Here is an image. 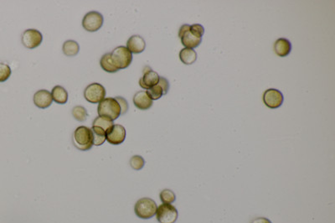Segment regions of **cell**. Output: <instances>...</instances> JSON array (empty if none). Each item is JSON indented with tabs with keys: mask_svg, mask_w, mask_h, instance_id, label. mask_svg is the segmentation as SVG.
<instances>
[{
	"mask_svg": "<svg viewBox=\"0 0 335 223\" xmlns=\"http://www.w3.org/2000/svg\"><path fill=\"white\" fill-rule=\"evenodd\" d=\"M126 47L132 52V54H139L146 48V42L142 36L135 35L128 39Z\"/></svg>",
	"mask_w": 335,
	"mask_h": 223,
	"instance_id": "obj_14",
	"label": "cell"
},
{
	"mask_svg": "<svg viewBox=\"0 0 335 223\" xmlns=\"http://www.w3.org/2000/svg\"><path fill=\"white\" fill-rule=\"evenodd\" d=\"M189 25H182L179 31H178V37L181 40L182 45L184 46V48H189V49H195L199 47L202 39L198 38L194 36L192 33L189 31Z\"/></svg>",
	"mask_w": 335,
	"mask_h": 223,
	"instance_id": "obj_9",
	"label": "cell"
},
{
	"mask_svg": "<svg viewBox=\"0 0 335 223\" xmlns=\"http://www.w3.org/2000/svg\"><path fill=\"white\" fill-rule=\"evenodd\" d=\"M33 101L35 106L39 109H46L49 108L53 103V98H52V93H50L47 90H39L36 92L33 98Z\"/></svg>",
	"mask_w": 335,
	"mask_h": 223,
	"instance_id": "obj_13",
	"label": "cell"
},
{
	"mask_svg": "<svg viewBox=\"0 0 335 223\" xmlns=\"http://www.w3.org/2000/svg\"><path fill=\"white\" fill-rule=\"evenodd\" d=\"M53 101L58 104H65L68 101V93L61 86H56L52 91Z\"/></svg>",
	"mask_w": 335,
	"mask_h": 223,
	"instance_id": "obj_18",
	"label": "cell"
},
{
	"mask_svg": "<svg viewBox=\"0 0 335 223\" xmlns=\"http://www.w3.org/2000/svg\"><path fill=\"white\" fill-rule=\"evenodd\" d=\"M71 113H72L74 118L79 122H85L88 117V112H87V109L82 106L74 107Z\"/></svg>",
	"mask_w": 335,
	"mask_h": 223,
	"instance_id": "obj_22",
	"label": "cell"
},
{
	"mask_svg": "<svg viewBox=\"0 0 335 223\" xmlns=\"http://www.w3.org/2000/svg\"><path fill=\"white\" fill-rule=\"evenodd\" d=\"M72 142L75 147L81 151H87L93 146V133L92 128L80 126L74 131Z\"/></svg>",
	"mask_w": 335,
	"mask_h": 223,
	"instance_id": "obj_1",
	"label": "cell"
},
{
	"mask_svg": "<svg viewBox=\"0 0 335 223\" xmlns=\"http://www.w3.org/2000/svg\"><path fill=\"white\" fill-rule=\"evenodd\" d=\"M160 76L156 71H153L151 68L148 67V70L144 69L143 75L139 80L140 87L145 90H148L150 87L156 86L160 82Z\"/></svg>",
	"mask_w": 335,
	"mask_h": 223,
	"instance_id": "obj_12",
	"label": "cell"
},
{
	"mask_svg": "<svg viewBox=\"0 0 335 223\" xmlns=\"http://www.w3.org/2000/svg\"><path fill=\"white\" fill-rule=\"evenodd\" d=\"M101 67L103 70L109 72V73H115L117 71H120L116 65H115L112 57L111 53H107V54L103 55L100 60Z\"/></svg>",
	"mask_w": 335,
	"mask_h": 223,
	"instance_id": "obj_17",
	"label": "cell"
},
{
	"mask_svg": "<svg viewBox=\"0 0 335 223\" xmlns=\"http://www.w3.org/2000/svg\"><path fill=\"white\" fill-rule=\"evenodd\" d=\"M115 98H116V101L118 102L120 108H121V115H124L125 113H127L128 109H129L127 100L122 97H115Z\"/></svg>",
	"mask_w": 335,
	"mask_h": 223,
	"instance_id": "obj_28",
	"label": "cell"
},
{
	"mask_svg": "<svg viewBox=\"0 0 335 223\" xmlns=\"http://www.w3.org/2000/svg\"><path fill=\"white\" fill-rule=\"evenodd\" d=\"M98 112L99 116L109 117L114 121L121 116V108L116 98H107L98 104Z\"/></svg>",
	"mask_w": 335,
	"mask_h": 223,
	"instance_id": "obj_2",
	"label": "cell"
},
{
	"mask_svg": "<svg viewBox=\"0 0 335 223\" xmlns=\"http://www.w3.org/2000/svg\"><path fill=\"white\" fill-rule=\"evenodd\" d=\"M133 104L140 110H148L153 106V100L147 94L146 91H139L133 97Z\"/></svg>",
	"mask_w": 335,
	"mask_h": 223,
	"instance_id": "obj_15",
	"label": "cell"
},
{
	"mask_svg": "<svg viewBox=\"0 0 335 223\" xmlns=\"http://www.w3.org/2000/svg\"><path fill=\"white\" fill-rule=\"evenodd\" d=\"M160 200L164 204H172L176 201V196L173 191L169 189H165L160 192Z\"/></svg>",
	"mask_w": 335,
	"mask_h": 223,
	"instance_id": "obj_23",
	"label": "cell"
},
{
	"mask_svg": "<svg viewBox=\"0 0 335 223\" xmlns=\"http://www.w3.org/2000/svg\"><path fill=\"white\" fill-rule=\"evenodd\" d=\"M156 217L160 223H175L178 220V213L173 205L163 203L158 207Z\"/></svg>",
	"mask_w": 335,
	"mask_h": 223,
	"instance_id": "obj_7",
	"label": "cell"
},
{
	"mask_svg": "<svg viewBox=\"0 0 335 223\" xmlns=\"http://www.w3.org/2000/svg\"><path fill=\"white\" fill-rule=\"evenodd\" d=\"M10 66L6 63L0 62V82H4L10 77Z\"/></svg>",
	"mask_w": 335,
	"mask_h": 223,
	"instance_id": "obj_26",
	"label": "cell"
},
{
	"mask_svg": "<svg viewBox=\"0 0 335 223\" xmlns=\"http://www.w3.org/2000/svg\"><path fill=\"white\" fill-rule=\"evenodd\" d=\"M158 84L162 87L163 90H164V94L166 95L168 93V90H169V82H168V81L165 77H164V76H160V82H159Z\"/></svg>",
	"mask_w": 335,
	"mask_h": 223,
	"instance_id": "obj_29",
	"label": "cell"
},
{
	"mask_svg": "<svg viewBox=\"0 0 335 223\" xmlns=\"http://www.w3.org/2000/svg\"><path fill=\"white\" fill-rule=\"evenodd\" d=\"M145 165L144 159L140 155H134L130 159V166L134 170H140Z\"/></svg>",
	"mask_w": 335,
	"mask_h": 223,
	"instance_id": "obj_25",
	"label": "cell"
},
{
	"mask_svg": "<svg viewBox=\"0 0 335 223\" xmlns=\"http://www.w3.org/2000/svg\"><path fill=\"white\" fill-rule=\"evenodd\" d=\"M111 54L112 60L119 70L127 68L133 61V54L126 47H116Z\"/></svg>",
	"mask_w": 335,
	"mask_h": 223,
	"instance_id": "obj_4",
	"label": "cell"
},
{
	"mask_svg": "<svg viewBox=\"0 0 335 223\" xmlns=\"http://www.w3.org/2000/svg\"><path fill=\"white\" fill-rule=\"evenodd\" d=\"M146 93L153 101L159 100L160 98H162L163 96L165 95L162 87H160L159 84L149 88L148 90H146Z\"/></svg>",
	"mask_w": 335,
	"mask_h": 223,
	"instance_id": "obj_24",
	"label": "cell"
},
{
	"mask_svg": "<svg viewBox=\"0 0 335 223\" xmlns=\"http://www.w3.org/2000/svg\"><path fill=\"white\" fill-rule=\"evenodd\" d=\"M251 223H273L269 219L266 218H257L251 221Z\"/></svg>",
	"mask_w": 335,
	"mask_h": 223,
	"instance_id": "obj_30",
	"label": "cell"
},
{
	"mask_svg": "<svg viewBox=\"0 0 335 223\" xmlns=\"http://www.w3.org/2000/svg\"><path fill=\"white\" fill-rule=\"evenodd\" d=\"M126 139V129L120 124H114L106 133V140L112 145L122 144Z\"/></svg>",
	"mask_w": 335,
	"mask_h": 223,
	"instance_id": "obj_11",
	"label": "cell"
},
{
	"mask_svg": "<svg viewBox=\"0 0 335 223\" xmlns=\"http://www.w3.org/2000/svg\"><path fill=\"white\" fill-rule=\"evenodd\" d=\"M106 94L105 87L98 82L88 85L84 90L85 99L93 104H100L103 99H105Z\"/></svg>",
	"mask_w": 335,
	"mask_h": 223,
	"instance_id": "obj_5",
	"label": "cell"
},
{
	"mask_svg": "<svg viewBox=\"0 0 335 223\" xmlns=\"http://www.w3.org/2000/svg\"><path fill=\"white\" fill-rule=\"evenodd\" d=\"M189 31L198 38L202 39V36L205 34V28L200 24H194L189 26Z\"/></svg>",
	"mask_w": 335,
	"mask_h": 223,
	"instance_id": "obj_27",
	"label": "cell"
},
{
	"mask_svg": "<svg viewBox=\"0 0 335 223\" xmlns=\"http://www.w3.org/2000/svg\"><path fill=\"white\" fill-rule=\"evenodd\" d=\"M62 52L66 56L69 57H73L78 55L80 52V46L79 44L75 41H66L63 44Z\"/></svg>",
	"mask_w": 335,
	"mask_h": 223,
	"instance_id": "obj_20",
	"label": "cell"
},
{
	"mask_svg": "<svg viewBox=\"0 0 335 223\" xmlns=\"http://www.w3.org/2000/svg\"><path fill=\"white\" fill-rule=\"evenodd\" d=\"M283 101V94L275 88L268 89L263 94V103L269 109H279L282 105Z\"/></svg>",
	"mask_w": 335,
	"mask_h": 223,
	"instance_id": "obj_10",
	"label": "cell"
},
{
	"mask_svg": "<svg viewBox=\"0 0 335 223\" xmlns=\"http://www.w3.org/2000/svg\"><path fill=\"white\" fill-rule=\"evenodd\" d=\"M43 41V36L38 30L29 29L22 34L21 41L24 47L33 50L41 46Z\"/></svg>",
	"mask_w": 335,
	"mask_h": 223,
	"instance_id": "obj_8",
	"label": "cell"
},
{
	"mask_svg": "<svg viewBox=\"0 0 335 223\" xmlns=\"http://www.w3.org/2000/svg\"><path fill=\"white\" fill-rule=\"evenodd\" d=\"M274 51L280 57H286L292 51V44L287 39H279L274 44Z\"/></svg>",
	"mask_w": 335,
	"mask_h": 223,
	"instance_id": "obj_16",
	"label": "cell"
},
{
	"mask_svg": "<svg viewBox=\"0 0 335 223\" xmlns=\"http://www.w3.org/2000/svg\"><path fill=\"white\" fill-rule=\"evenodd\" d=\"M114 125L113 121L110 119L109 117H103V116H99L95 118L92 123L93 127H98V128H102L103 130L105 131L106 133L108 132L109 128H112Z\"/></svg>",
	"mask_w": 335,
	"mask_h": 223,
	"instance_id": "obj_21",
	"label": "cell"
},
{
	"mask_svg": "<svg viewBox=\"0 0 335 223\" xmlns=\"http://www.w3.org/2000/svg\"><path fill=\"white\" fill-rule=\"evenodd\" d=\"M179 59L185 65H192L197 60V53L194 49L184 48L179 52Z\"/></svg>",
	"mask_w": 335,
	"mask_h": 223,
	"instance_id": "obj_19",
	"label": "cell"
},
{
	"mask_svg": "<svg viewBox=\"0 0 335 223\" xmlns=\"http://www.w3.org/2000/svg\"><path fill=\"white\" fill-rule=\"evenodd\" d=\"M104 18L98 11H91L82 19V26L88 32H96L103 25Z\"/></svg>",
	"mask_w": 335,
	"mask_h": 223,
	"instance_id": "obj_6",
	"label": "cell"
},
{
	"mask_svg": "<svg viewBox=\"0 0 335 223\" xmlns=\"http://www.w3.org/2000/svg\"><path fill=\"white\" fill-rule=\"evenodd\" d=\"M158 207L156 202L154 200L148 197L138 200L136 202L135 207H134V212L138 218L141 219H150L154 215H156Z\"/></svg>",
	"mask_w": 335,
	"mask_h": 223,
	"instance_id": "obj_3",
	"label": "cell"
}]
</instances>
